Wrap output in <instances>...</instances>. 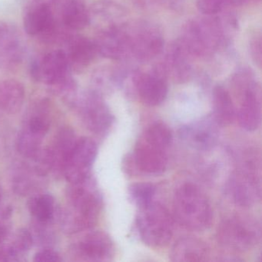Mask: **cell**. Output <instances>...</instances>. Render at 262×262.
<instances>
[{
    "label": "cell",
    "mask_w": 262,
    "mask_h": 262,
    "mask_svg": "<svg viewBox=\"0 0 262 262\" xmlns=\"http://www.w3.org/2000/svg\"><path fill=\"white\" fill-rule=\"evenodd\" d=\"M241 126L248 132L255 131L261 121V92L256 82H248L244 85L242 101L236 113Z\"/></svg>",
    "instance_id": "cell-16"
},
{
    "label": "cell",
    "mask_w": 262,
    "mask_h": 262,
    "mask_svg": "<svg viewBox=\"0 0 262 262\" xmlns=\"http://www.w3.org/2000/svg\"><path fill=\"white\" fill-rule=\"evenodd\" d=\"M63 43L71 71H82L92 63L98 54L94 40L81 35L70 33Z\"/></svg>",
    "instance_id": "cell-18"
},
{
    "label": "cell",
    "mask_w": 262,
    "mask_h": 262,
    "mask_svg": "<svg viewBox=\"0 0 262 262\" xmlns=\"http://www.w3.org/2000/svg\"><path fill=\"white\" fill-rule=\"evenodd\" d=\"M246 1L247 0H227V2H228V6L242 5V4H245V3L246 2Z\"/></svg>",
    "instance_id": "cell-34"
},
{
    "label": "cell",
    "mask_w": 262,
    "mask_h": 262,
    "mask_svg": "<svg viewBox=\"0 0 262 262\" xmlns=\"http://www.w3.org/2000/svg\"><path fill=\"white\" fill-rule=\"evenodd\" d=\"M56 0H27V4H54Z\"/></svg>",
    "instance_id": "cell-33"
},
{
    "label": "cell",
    "mask_w": 262,
    "mask_h": 262,
    "mask_svg": "<svg viewBox=\"0 0 262 262\" xmlns=\"http://www.w3.org/2000/svg\"><path fill=\"white\" fill-rule=\"evenodd\" d=\"M77 139L74 131L70 127H65L59 131L53 145L49 148L53 159V170L62 171Z\"/></svg>",
    "instance_id": "cell-23"
},
{
    "label": "cell",
    "mask_w": 262,
    "mask_h": 262,
    "mask_svg": "<svg viewBox=\"0 0 262 262\" xmlns=\"http://www.w3.org/2000/svg\"><path fill=\"white\" fill-rule=\"evenodd\" d=\"M213 114L220 126L232 123L236 117L234 102L230 93L222 86L214 88L212 93Z\"/></svg>",
    "instance_id": "cell-24"
},
{
    "label": "cell",
    "mask_w": 262,
    "mask_h": 262,
    "mask_svg": "<svg viewBox=\"0 0 262 262\" xmlns=\"http://www.w3.org/2000/svg\"><path fill=\"white\" fill-rule=\"evenodd\" d=\"M55 3L60 6L61 24L70 31H79L90 25V10L82 0H56Z\"/></svg>",
    "instance_id": "cell-21"
},
{
    "label": "cell",
    "mask_w": 262,
    "mask_h": 262,
    "mask_svg": "<svg viewBox=\"0 0 262 262\" xmlns=\"http://www.w3.org/2000/svg\"><path fill=\"white\" fill-rule=\"evenodd\" d=\"M73 106L79 110L87 129L97 135L106 133L114 122V117L100 93L90 90L78 95Z\"/></svg>",
    "instance_id": "cell-8"
},
{
    "label": "cell",
    "mask_w": 262,
    "mask_h": 262,
    "mask_svg": "<svg viewBox=\"0 0 262 262\" xmlns=\"http://www.w3.org/2000/svg\"><path fill=\"white\" fill-rule=\"evenodd\" d=\"M97 153V145L93 139H78L62 168L66 179L70 184H76L90 179Z\"/></svg>",
    "instance_id": "cell-9"
},
{
    "label": "cell",
    "mask_w": 262,
    "mask_h": 262,
    "mask_svg": "<svg viewBox=\"0 0 262 262\" xmlns=\"http://www.w3.org/2000/svg\"><path fill=\"white\" fill-rule=\"evenodd\" d=\"M33 234L25 228H20L12 232L10 230L3 243L0 245L1 261H18L28 253L33 246Z\"/></svg>",
    "instance_id": "cell-19"
},
{
    "label": "cell",
    "mask_w": 262,
    "mask_h": 262,
    "mask_svg": "<svg viewBox=\"0 0 262 262\" xmlns=\"http://www.w3.org/2000/svg\"><path fill=\"white\" fill-rule=\"evenodd\" d=\"M260 161L257 155L244 154L237 169L227 185L232 202L241 207H250L260 199Z\"/></svg>",
    "instance_id": "cell-4"
},
{
    "label": "cell",
    "mask_w": 262,
    "mask_h": 262,
    "mask_svg": "<svg viewBox=\"0 0 262 262\" xmlns=\"http://www.w3.org/2000/svg\"><path fill=\"white\" fill-rule=\"evenodd\" d=\"M220 127L212 115L205 116L182 127L179 137L193 149L209 151L217 145Z\"/></svg>",
    "instance_id": "cell-10"
},
{
    "label": "cell",
    "mask_w": 262,
    "mask_h": 262,
    "mask_svg": "<svg viewBox=\"0 0 262 262\" xmlns=\"http://www.w3.org/2000/svg\"><path fill=\"white\" fill-rule=\"evenodd\" d=\"M39 75L38 82H42L52 90L68 80L71 69L63 50H56L38 59Z\"/></svg>",
    "instance_id": "cell-15"
},
{
    "label": "cell",
    "mask_w": 262,
    "mask_h": 262,
    "mask_svg": "<svg viewBox=\"0 0 262 262\" xmlns=\"http://www.w3.org/2000/svg\"><path fill=\"white\" fill-rule=\"evenodd\" d=\"M131 55L141 61H148L160 54L163 50L164 39L160 32L151 26H138L128 30Z\"/></svg>",
    "instance_id": "cell-14"
},
{
    "label": "cell",
    "mask_w": 262,
    "mask_h": 262,
    "mask_svg": "<svg viewBox=\"0 0 262 262\" xmlns=\"http://www.w3.org/2000/svg\"><path fill=\"white\" fill-rule=\"evenodd\" d=\"M170 259L174 262L205 261L209 257L208 245L195 237H181L171 248Z\"/></svg>",
    "instance_id": "cell-20"
},
{
    "label": "cell",
    "mask_w": 262,
    "mask_h": 262,
    "mask_svg": "<svg viewBox=\"0 0 262 262\" xmlns=\"http://www.w3.org/2000/svg\"><path fill=\"white\" fill-rule=\"evenodd\" d=\"M122 10L114 3L99 1L90 10V24L92 22L100 26L99 30L118 25V18L122 17Z\"/></svg>",
    "instance_id": "cell-25"
},
{
    "label": "cell",
    "mask_w": 262,
    "mask_h": 262,
    "mask_svg": "<svg viewBox=\"0 0 262 262\" xmlns=\"http://www.w3.org/2000/svg\"><path fill=\"white\" fill-rule=\"evenodd\" d=\"M24 46L17 29L0 22V69L13 70L22 62Z\"/></svg>",
    "instance_id": "cell-17"
},
{
    "label": "cell",
    "mask_w": 262,
    "mask_h": 262,
    "mask_svg": "<svg viewBox=\"0 0 262 262\" xmlns=\"http://www.w3.org/2000/svg\"><path fill=\"white\" fill-rule=\"evenodd\" d=\"M1 201H2V196H1V194H0V205H1ZM0 217L4 219H9V216L3 215V214H0Z\"/></svg>",
    "instance_id": "cell-35"
},
{
    "label": "cell",
    "mask_w": 262,
    "mask_h": 262,
    "mask_svg": "<svg viewBox=\"0 0 262 262\" xmlns=\"http://www.w3.org/2000/svg\"><path fill=\"white\" fill-rule=\"evenodd\" d=\"M173 211L177 222L186 229L202 231L212 222L213 212L205 193L192 183H185L176 190Z\"/></svg>",
    "instance_id": "cell-3"
},
{
    "label": "cell",
    "mask_w": 262,
    "mask_h": 262,
    "mask_svg": "<svg viewBox=\"0 0 262 262\" xmlns=\"http://www.w3.org/2000/svg\"><path fill=\"white\" fill-rule=\"evenodd\" d=\"M139 208L136 226L141 240L153 248L168 245L174 230L172 219L168 210L155 202Z\"/></svg>",
    "instance_id": "cell-5"
},
{
    "label": "cell",
    "mask_w": 262,
    "mask_h": 262,
    "mask_svg": "<svg viewBox=\"0 0 262 262\" xmlns=\"http://www.w3.org/2000/svg\"><path fill=\"white\" fill-rule=\"evenodd\" d=\"M167 73L163 66L148 73H136L134 85L140 100L148 106L162 104L168 95Z\"/></svg>",
    "instance_id": "cell-11"
},
{
    "label": "cell",
    "mask_w": 262,
    "mask_h": 262,
    "mask_svg": "<svg viewBox=\"0 0 262 262\" xmlns=\"http://www.w3.org/2000/svg\"><path fill=\"white\" fill-rule=\"evenodd\" d=\"M28 208L38 223L49 224L54 217L55 200L51 194H37L30 199Z\"/></svg>",
    "instance_id": "cell-27"
},
{
    "label": "cell",
    "mask_w": 262,
    "mask_h": 262,
    "mask_svg": "<svg viewBox=\"0 0 262 262\" xmlns=\"http://www.w3.org/2000/svg\"><path fill=\"white\" fill-rule=\"evenodd\" d=\"M250 53L254 62L260 68L261 65V39L256 36L250 43Z\"/></svg>",
    "instance_id": "cell-32"
},
{
    "label": "cell",
    "mask_w": 262,
    "mask_h": 262,
    "mask_svg": "<svg viewBox=\"0 0 262 262\" xmlns=\"http://www.w3.org/2000/svg\"><path fill=\"white\" fill-rule=\"evenodd\" d=\"M156 192V186L148 182L132 184L128 188L130 200L139 208L154 202Z\"/></svg>",
    "instance_id": "cell-29"
},
{
    "label": "cell",
    "mask_w": 262,
    "mask_h": 262,
    "mask_svg": "<svg viewBox=\"0 0 262 262\" xmlns=\"http://www.w3.org/2000/svg\"><path fill=\"white\" fill-rule=\"evenodd\" d=\"M43 136L23 128L17 139V149L24 158L34 157L42 149Z\"/></svg>",
    "instance_id": "cell-28"
},
{
    "label": "cell",
    "mask_w": 262,
    "mask_h": 262,
    "mask_svg": "<svg viewBox=\"0 0 262 262\" xmlns=\"http://www.w3.org/2000/svg\"><path fill=\"white\" fill-rule=\"evenodd\" d=\"M73 254L77 260L85 261H110L114 256V245L103 231H93L85 234L73 245Z\"/></svg>",
    "instance_id": "cell-13"
},
{
    "label": "cell",
    "mask_w": 262,
    "mask_h": 262,
    "mask_svg": "<svg viewBox=\"0 0 262 262\" xmlns=\"http://www.w3.org/2000/svg\"><path fill=\"white\" fill-rule=\"evenodd\" d=\"M94 42L98 54L107 59L121 60L131 55L129 33L123 26L99 30Z\"/></svg>",
    "instance_id": "cell-12"
},
{
    "label": "cell",
    "mask_w": 262,
    "mask_h": 262,
    "mask_svg": "<svg viewBox=\"0 0 262 262\" xmlns=\"http://www.w3.org/2000/svg\"><path fill=\"white\" fill-rule=\"evenodd\" d=\"M67 199V208L60 212L61 226L66 233L76 234L96 225L102 209V198L90 178L70 184Z\"/></svg>",
    "instance_id": "cell-1"
},
{
    "label": "cell",
    "mask_w": 262,
    "mask_h": 262,
    "mask_svg": "<svg viewBox=\"0 0 262 262\" xmlns=\"http://www.w3.org/2000/svg\"><path fill=\"white\" fill-rule=\"evenodd\" d=\"M173 136L168 125L155 122L138 140L132 162L138 171L147 174H159L168 166V151Z\"/></svg>",
    "instance_id": "cell-2"
},
{
    "label": "cell",
    "mask_w": 262,
    "mask_h": 262,
    "mask_svg": "<svg viewBox=\"0 0 262 262\" xmlns=\"http://www.w3.org/2000/svg\"><path fill=\"white\" fill-rule=\"evenodd\" d=\"M227 0H197V8L206 16H214L228 7Z\"/></svg>",
    "instance_id": "cell-30"
},
{
    "label": "cell",
    "mask_w": 262,
    "mask_h": 262,
    "mask_svg": "<svg viewBox=\"0 0 262 262\" xmlns=\"http://www.w3.org/2000/svg\"><path fill=\"white\" fill-rule=\"evenodd\" d=\"M33 260L36 262H59L62 259L56 251L52 249H43L36 253Z\"/></svg>",
    "instance_id": "cell-31"
},
{
    "label": "cell",
    "mask_w": 262,
    "mask_h": 262,
    "mask_svg": "<svg viewBox=\"0 0 262 262\" xmlns=\"http://www.w3.org/2000/svg\"><path fill=\"white\" fill-rule=\"evenodd\" d=\"M217 238L220 245L234 252H245L260 242V226L258 222L246 216L227 217L219 225Z\"/></svg>",
    "instance_id": "cell-6"
},
{
    "label": "cell",
    "mask_w": 262,
    "mask_h": 262,
    "mask_svg": "<svg viewBox=\"0 0 262 262\" xmlns=\"http://www.w3.org/2000/svg\"><path fill=\"white\" fill-rule=\"evenodd\" d=\"M187 54L188 52L181 42L170 47L166 55V62L163 65L167 75L171 71L174 77L180 81L189 76L190 67Z\"/></svg>",
    "instance_id": "cell-26"
},
{
    "label": "cell",
    "mask_w": 262,
    "mask_h": 262,
    "mask_svg": "<svg viewBox=\"0 0 262 262\" xmlns=\"http://www.w3.org/2000/svg\"><path fill=\"white\" fill-rule=\"evenodd\" d=\"M222 38L219 23L209 19L193 20L184 27L181 43L189 54L205 56L217 49Z\"/></svg>",
    "instance_id": "cell-7"
},
{
    "label": "cell",
    "mask_w": 262,
    "mask_h": 262,
    "mask_svg": "<svg viewBox=\"0 0 262 262\" xmlns=\"http://www.w3.org/2000/svg\"><path fill=\"white\" fill-rule=\"evenodd\" d=\"M25 89L14 79L0 81V110L10 114L18 113L24 105Z\"/></svg>",
    "instance_id": "cell-22"
}]
</instances>
